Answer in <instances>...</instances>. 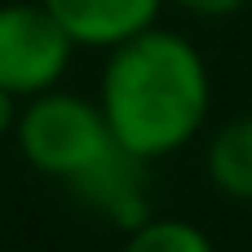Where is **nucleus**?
<instances>
[{"label": "nucleus", "mask_w": 252, "mask_h": 252, "mask_svg": "<svg viewBox=\"0 0 252 252\" xmlns=\"http://www.w3.org/2000/svg\"><path fill=\"white\" fill-rule=\"evenodd\" d=\"M204 173L221 199L252 204V111L221 120L204 142Z\"/></svg>", "instance_id": "nucleus-5"}, {"label": "nucleus", "mask_w": 252, "mask_h": 252, "mask_svg": "<svg viewBox=\"0 0 252 252\" xmlns=\"http://www.w3.org/2000/svg\"><path fill=\"white\" fill-rule=\"evenodd\" d=\"M120 252H217V244L190 217H146L124 230Z\"/></svg>", "instance_id": "nucleus-6"}, {"label": "nucleus", "mask_w": 252, "mask_h": 252, "mask_svg": "<svg viewBox=\"0 0 252 252\" xmlns=\"http://www.w3.org/2000/svg\"><path fill=\"white\" fill-rule=\"evenodd\" d=\"M182 13L190 18H208V22H221V18H235L248 0H173Z\"/></svg>", "instance_id": "nucleus-7"}, {"label": "nucleus", "mask_w": 252, "mask_h": 252, "mask_svg": "<svg viewBox=\"0 0 252 252\" xmlns=\"http://www.w3.org/2000/svg\"><path fill=\"white\" fill-rule=\"evenodd\" d=\"M40 4L62 22L75 49L111 53L115 44L151 31L168 0H40Z\"/></svg>", "instance_id": "nucleus-4"}, {"label": "nucleus", "mask_w": 252, "mask_h": 252, "mask_svg": "<svg viewBox=\"0 0 252 252\" xmlns=\"http://www.w3.org/2000/svg\"><path fill=\"white\" fill-rule=\"evenodd\" d=\"M18 115H22V102H18L13 93H4V89H0V137H13Z\"/></svg>", "instance_id": "nucleus-8"}, {"label": "nucleus", "mask_w": 252, "mask_h": 252, "mask_svg": "<svg viewBox=\"0 0 252 252\" xmlns=\"http://www.w3.org/2000/svg\"><path fill=\"white\" fill-rule=\"evenodd\" d=\"M75 44L40 0L0 4V89L18 102L62 89Z\"/></svg>", "instance_id": "nucleus-3"}, {"label": "nucleus", "mask_w": 252, "mask_h": 252, "mask_svg": "<svg viewBox=\"0 0 252 252\" xmlns=\"http://www.w3.org/2000/svg\"><path fill=\"white\" fill-rule=\"evenodd\" d=\"M97 106L133 159L159 164L204 133L213 111V75L190 35L155 22L106 53Z\"/></svg>", "instance_id": "nucleus-1"}, {"label": "nucleus", "mask_w": 252, "mask_h": 252, "mask_svg": "<svg viewBox=\"0 0 252 252\" xmlns=\"http://www.w3.org/2000/svg\"><path fill=\"white\" fill-rule=\"evenodd\" d=\"M13 146H18V155L31 173L66 186L75 199L106 213L124 230H133L137 221L151 217L146 195H142L146 164L133 159L115 142L97 97L53 89V93H40V97L22 102Z\"/></svg>", "instance_id": "nucleus-2"}]
</instances>
